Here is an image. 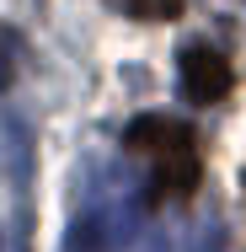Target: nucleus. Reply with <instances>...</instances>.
Segmentation results:
<instances>
[{
  "instance_id": "nucleus-1",
  "label": "nucleus",
  "mask_w": 246,
  "mask_h": 252,
  "mask_svg": "<svg viewBox=\"0 0 246 252\" xmlns=\"http://www.w3.org/2000/svg\"><path fill=\"white\" fill-rule=\"evenodd\" d=\"M123 151L150 161V199H188L198 188V145L182 118L139 113L123 129Z\"/></svg>"
},
{
  "instance_id": "nucleus-2",
  "label": "nucleus",
  "mask_w": 246,
  "mask_h": 252,
  "mask_svg": "<svg viewBox=\"0 0 246 252\" xmlns=\"http://www.w3.org/2000/svg\"><path fill=\"white\" fill-rule=\"evenodd\" d=\"M0 161L16 204V252H32V129L22 113H0Z\"/></svg>"
},
{
  "instance_id": "nucleus-3",
  "label": "nucleus",
  "mask_w": 246,
  "mask_h": 252,
  "mask_svg": "<svg viewBox=\"0 0 246 252\" xmlns=\"http://www.w3.org/2000/svg\"><path fill=\"white\" fill-rule=\"evenodd\" d=\"M230 86H236V75H230V59H225L219 49L188 43V49L177 54V92H182V102L214 107V102L230 97Z\"/></svg>"
},
{
  "instance_id": "nucleus-4",
  "label": "nucleus",
  "mask_w": 246,
  "mask_h": 252,
  "mask_svg": "<svg viewBox=\"0 0 246 252\" xmlns=\"http://www.w3.org/2000/svg\"><path fill=\"white\" fill-rule=\"evenodd\" d=\"M59 252H107V231H102V220H97V215H75V220L64 225Z\"/></svg>"
},
{
  "instance_id": "nucleus-5",
  "label": "nucleus",
  "mask_w": 246,
  "mask_h": 252,
  "mask_svg": "<svg viewBox=\"0 0 246 252\" xmlns=\"http://www.w3.org/2000/svg\"><path fill=\"white\" fill-rule=\"evenodd\" d=\"M107 5L134 16V22H171V16H182V0H107Z\"/></svg>"
},
{
  "instance_id": "nucleus-6",
  "label": "nucleus",
  "mask_w": 246,
  "mask_h": 252,
  "mask_svg": "<svg viewBox=\"0 0 246 252\" xmlns=\"http://www.w3.org/2000/svg\"><path fill=\"white\" fill-rule=\"evenodd\" d=\"M16 70H22V32L11 22H0V92L16 81Z\"/></svg>"
}]
</instances>
